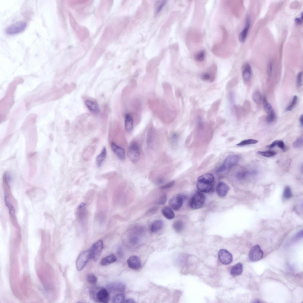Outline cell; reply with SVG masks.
<instances>
[{
  "mask_svg": "<svg viewBox=\"0 0 303 303\" xmlns=\"http://www.w3.org/2000/svg\"><path fill=\"white\" fill-rule=\"evenodd\" d=\"M90 294L96 302L107 303L110 299L109 294L107 290L104 288H94L90 290Z\"/></svg>",
  "mask_w": 303,
  "mask_h": 303,
  "instance_id": "obj_1",
  "label": "cell"
},
{
  "mask_svg": "<svg viewBox=\"0 0 303 303\" xmlns=\"http://www.w3.org/2000/svg\"><path fill=\"white\" fill-rule=\"evenodd\" d=\"M240 157L238 155H230L224 160L223 164L218 168L217 172L221 173H224L236 166L238 163Z\"/></svg>",
  "mask_w": 303,
  "mask_h": 303,
  "instance_id": "obj_2",
  "label": "cell"
},
{
  "mask_svg": "<svg viewBox=\"0 0 303 303\" xmlns=\"http://www.w3.org/2000/svg\"><path fill=\"white\" fill-rule=\"evenodd\" d=\"M103 248V243L101 240L93 244L89 250L90 259L93 261H97L102 252Z\"/></svg>",
  "mask_w": 303,
  "mask_h": 303,
  "instance_id": "obj_3",
  "label": "cell"
},
{
  "mask_svg": "<svg viewBox=\"0 0 303 303\" xmlns=\"http://www.w3.org/2000/svg\"><path fill=\"white\" fill-rule=\"evenodd\" d=\"M205 201V197L204 195L201 192H197L191 199L190 205L193 209H198L202 207Z\"/></svg>",
  "mask_w": 303,
  "mask_h": 303,
  "instance_id": "obj_4",
  "label": "cell"
},
{
  "mask_svg": "<svg viewBox=\"0 0 303 303\" xmlns=\"http://www.w3.org/2000/svg\"><path fill=\"white\" fill-rule=\"evenodd\" d=\"M128 156L130 160L136 163L140 159V152L138 145L135 142L131 144L128 151Z\"/></svg>",
  "mask_w": 303,
  "mask_h": 303,
  "instance_id": "obj_5",
  "label": "cell"
},
{
  "mask_svg": "<svg viewBox=\"0 0 303 303\" xmlns=\"http://www.w3.org/2000/svg\"><path fill=\"white\" fill-rule=\"evenodd\" d=\"M90 259L89 250L84 251L79 256L76 261L77 270L80 271L82 270L87 263Z\"/></svg>",
  "mask_w": 303,
  "mask_h": 303,
  "instance_id": "obj_6",
  "label": "cell"
},
{
  "mask_svg": "<svg viewBox=\"0 0 303 303\" xmlns=\"http://www.w3.org/2000/svg\"><path fill=\"white\" fill-rule=\"evenodd\" d=\"M26 22H20L11 25L6 30L7 33L9 35H14L20 33L24 31L26 28Z\"/></svg>",
  "mask_w": 303,
  "mask_h": 303,
  "instance_id": "obj_7",
  "label": "cell"
},
{
  "mask_svg": "<svg viewBox=\"0 0 303 303\" xmlns=\"http://www.w3.org/2000/svg\"><path fill=\"white\" fill-rule=\"evenodd\" d=\"M263 255V252L260 246L258 245L253 247L251 249L249 255V259L252 261H257L261 259Z\"/></svg>",
  "mask_w": 303,
  "mask_h": 303,
  "instance_id": "obj_8",
  "label": "cell"
},
{
  "mask_svg": "<svg viewBox=\"0 0 303 303\" xmlns=\"http://www.w3.org/2000/svg\"><path fill=\"white\" fill-rule=\"evenodd\" d=\"M213 183L209 181L198 179L197 187L201 192L208 193L212 190Z\"/></svg>",
  "mask_w": 303,
  "mask_h": 303,
  "instance_id": "obj_9",
  "label": "cell"
},
{
  "mask_svg": "<svg viewBox=\"0 0 303 303\" xmlns=\"http://www.w3.org/2000/svg\"><path fill=\"white\" fill-rule=\"evenodd\" d=\"M184 197L180 194L176 195L173 197L170 200L169 204L173 209L177 210L182 206Z\"/></svg>",
  "mask_w": 303,
  "mask_h": 303,
  "instance_id": "obj_10",
  "label": "cell"
},
{
  "mask_svg": "<svg viewBox=\"0 0 303 303\" xmlns=\"http://www.w3.org/2000/svg\"><path fill=\"white\" fill-rule=\"evenodd\" d=\"M218 257L221 262L224 265L230 264L233 260L232 254L227 250L223 249L219 251Z\"/></svg>",
  "mask_w": 303,
  "mask_h": 303,
  "instance_id": "obj_11",
  "label": "cell"
},
{
  "mask_svg": "<svg viewBox=\"0 0 303 303\" xmlns=\"http://www.w3.org/2000/svg\"><path fill=\"white\" fill-rule=\"evenodd\" d=\"M111 147L114 154L121 161L125 160L126 153L124 148L113 142L111 143Z\"/></svg>",
  "mask_w": 303,
  "mask_h": 303,
  "instance_id": "obj_12",
  "label": "cell"
},
{
  "mask_svg": "<svg viewBox=\"0 0 303 303\" xmlns=\"http://www.w3.org/2000/svg\"><path fill=\"white\" fill-rule=\"evenodd\" d=\"M108 290L111 292H123L126 288V285L120 282H115L110 283L107 286Z\"/></svg>",
  "mask_w": 303,
  "mask_h": 303,
  "instance_id": "obj_13",
  "label": "cell"
},
{
  "mask_svg": "<svg viewBox=\"0 0 303 303\" xmlns=\"http://www.w3.org/2000/svg\"><path fill=\"white\" fill-rule=\"evenodd\" d=\"M129 267L134 270H137L141 266L142 263L140 258L137 256L133 255L130 257L127 260Z\"/></svg>",
  "mask_w": 303,
  "mask_h": 303,
  "instance_id": "obj_14",
  "label": "cell"
},
{
  "mask_svg": "<svg viewBox=\"0 0 303 303\" xmlns=\"http://www.w3.org/2000/svg\"><path fill=\"white\" fill-rule=\"evenodd\" d=\"M229 186L226 183L219 182L216 187V192L218 195L221 197H223L227 194L229 189Z\"/></svg>",
  "mask_w": 303,
  "mask_h": 303,
  "instance_id": "obj_15",
  "label": "cell"
},
{
  "mask_svg": "<svg viewBox=\"0 0 303 303\" xmlns=\"http://www.w3.org/2000/svg\"><path fill=\"white\" fill-rule=\"evenodd\" d=\"M85 104L91 113L97 114L99 112V106L95 102L90 100H87L85 101Z\"/></svg>",
  "mask_w": 303,
  "mask_h": 303,
  "instance_id": "obj_16",
  "label": "cell"
},
{
  "mask_svg": "<svg viewBox=\"0 0 303 303\" xmlns=\"http://www.w3.org/2000/svg\"><path fill=\"white\" fill-rule=\"evenodd\" d=\"M107 154V150L106 148L104 147L96 158V163L98 167L100 168L102 166L106 159Z\"/></svg>",
  "mask_w": 303,
  "mask_h": 303,
  "instance_id": "obj_17",
  "label": "cell"
},
{
  "mask_svg": "<svg viewBox=\"0 0 303 303\" xmlns=\"http://www.w3.org/2000/svg\"><path fill=\"white\" fill-rule=\"evenodd\" d=\"M124 124L126 131L128 132H131L133 128L134 121L133 118L130 114H127L126 115Z\"/></svg>",
  "mask_w": 303,
  "mask_h": 303,
  "instance_id": "obj_18",
  "label": "cell"
},
{
  "mask_svg": "<svg viewBox=\"0 0 303 303\" xmlns=\"http://www.w3.org/2000/svg\"><path fill=\"white\" fill-rule=\"evenodd\" d=\"M163 225V222L162 220H156L151 224L150 227V230L153 232H156L162 229Z\"/></svg>",
  "mask_w": 303,
  "mask_h": 303,
  "instance_id": "obj_19",
  "label": "cell"
},
{
  "mask_svg": "<svg viewBox=\"0 0 303 303\" xmlns=\"http://www.w3.org/2000/svg\"><path fill=\"white\" fill-rule=\"evenodd\" d=\"M250 25V21L249 18H248L246 20L245 28L240 33L239 35V40L242 43H244L246 40Z\"/></svg>",
  "mask_w": 303,
  "mask_h": 303,
  "instance_id": "obj_20",
  "label": "cell"
},
{
  "mask_svg": "<svg viewBox=\"0 0 303 303\" xmlns=\"http://www.w3.org/2000/svg\"><path fill=\"white\" fill-rule=\"evenodd\" d=\"M251 69L250 66L247 64L244 66L242 72V77L245 82H249L251 78Z\"/></svg>",
  "mask_w": 303,
  "mask_h": 303,
  "instance_id": "obj_21",
  "label": "cell"
},
{
  "mask_svg": "<svg viewBox=\"0 0 303 303\" xmlns=\"http://www.w3.org/2000/svg\"><path fill=\"white\" fill-rule=\"evenodd\" d=\"M162 213L164 216L168 220H172L175 216V213L172 208L168 206L163 208L162 210Z\"/></svg>",
  "mask_w": 303,
  "mask_h": 303,
  "instance_id": "obj_22",
  "label": "cell"
},
{
  "mask_svg": "<svg viewBox=\"0 0 303 303\" xmlns=\"http://www.w3.org/2000/svg\"><path fill=\"white\" fill-rule=\"evenodd\" d=\"M243 270L242 264L241 263H238L232 267L231 271V274L234 276H237L242 274Z\"/></svg>",
  "mask_w": 303,
  "mask_h": 303,
  "instance_id": "obj_23",
  "label": "cell"
},
{
  "mask_svg": "<svg viewBox=\"0 0 303 303\" xmlns=\"http://www.w3.org/2000/svg\"><path fill=\"white\" fill-rule=\"evenodd\" d=\"M116 256L114 254H112L103 258L101 264L103 265H107L111 264L117 261Z\"/></svg>",
  "mask_w": 303,
  "mask_h": 303,
  "instance_id": "obj_24",
  "label": "cell"
},
{
  "mask_svg": "<svg viewBox=\"0 0 303 303\" xmlns=\"http://www.w3.org/2000/svg\"><path fill=\"white\" fill-rule=\"evenodd\" d=\"M216 74L214 72H210L203 74L201 76V79L205 81L212 82L215 80Z\"/></svg>",
  "mask_w": 303,
  "mask_h": 303,
  "instance_id": "obj_25",
  "label": "cell"
},
{
  "mask_svg": "<svg viewBox=\"0 0 303 303\" xmlns=\"http://www.w3.org/2000/svg\"><path fill=\"white\" fill-rule=\"evenodd\" d=\"M249 176H250L249 171L242 169L237 171L236 174V176L238 179L241 180L244 179Z\"/></svg>",
  "mask_w": 303,
  "mask_h": 303,
  "instance_id": "obj_26",
  "label": "cell"
},
{
  "mask_svg": "<svg viewBox=\"0 0 303 303\" xmlns=\"http://www.w3.org/2000/svg\"><path fill=\"white\" fill-rule=\"evenodd\" d=\"M184 227V224L180 220L176 221L173 224V227L174 230L177 233H180L182 231Z\"/></svg>",
  "mask_w": 303,
  "mask_h": 303,
  "instance_id": "obj_27",
  "label": "cell"
},
{
  "mask_svg": "<svg viewBox=\"0 0 303 303\" xmlns=\"http://www.w3.org/2000/svg\"><path fill=\"white\" fill-rule=\"evenodd\" d=\"M85 205L84 203L81 204L78 209V215L80 219H82L85 217L86 213Z\"/></svg>",
  "mask_w": 303,
  "mask_h": 303,
  "instance_id": "obj_28",
  "label": "cell"
},
{
  "mask_svg": "<svg viewBox=\"0 0 303 303\" xmlns=\"http://www.w3.org/2000/svg\"><path fill=\"white\" fill-rule=\"evenodd\" d=\"M263 101L265 110L268 114L274 112L271 106L268 103L265 97H263Z\"/></svg>",
  "mask_w": 303,
  "mask_h": 303,
  "instance_id": "obj_29",
  "label": "cell"
},
{
  "mask_svg": "<svg viewBox=\"0 0 303 303\" xmlns=\"http://www.w3.org/2000/svg\"><path fill=\"white\" fill-rule=\"evenodd\" d=\"M125 296L122 293H119L116 295L113 298L112 300V302L114 303H120L124 302Z\"/></svg>",
  "mask_w": 303,
  "mask_h": 303,
  "instance_id": "obj_30",
  "label": "cell"
},
{
  "mask_svg": "<svg viewBox=\"0 0 303 303\" xmlns=\"http://www.w3.org/2000/svg\"><path fill=\"white\" fill-rule=\"evenodd\" d=\"M258 142V141L254 139H248L244 140L237 144L238 146H242L249 145L255 144Z\"/></svg>",
  "mask_w": 303,
  "mask_h": 303,
  "instance_id": "obj_31",
  "label": "cell"
},
{
  "mask_svg": "<svg viewBox=\"0 0 303 303\" xmlns=\"http://www.w3.org/2000/svg\"><path fill=\"white\" fill-rule=\"evenodd\" d=\"M303 137H300L294 142L292 146L295 149L300 148L303 146Z\"/></svg>",
  "mask_w": 303,
  "mask_h": 303,
  "instance_id": "obj_32",
  "label": "cell"
},
{
  "mask_svg": "<svg viewBox=\"0 0 303 303\" xmlns=\"http://www.w3.org/2000/svg\"><path fill=\"white\" fill-rule=\"evenodd\" d=\"M257 153L260 155L266 157H272L276 154V152L271 151H258Z\"/></svg>",
  "mask_w": 303,
  "mask_h": 303,
  "instance_id": "obj_33",
  "label": "cell"
},
{
  "mask_svg": "<svg viewBox=\"0 0 303 303\" xmlns=\"http://www.w3.org/2000/svg\"><path fill=\"white\" fill-rule=\"evenodd\" d=\"M167 201V197L165 193H162L156 202V204L158 205H163Z\"/></svg>",
  "mask_w": 303,
  "mask_h": 303,
  "instance_id": "obj_34",
  "label": "cell"
},
{
  "mask_svg": "<svg viewBox=\"0 0 303 303\" xmlns=\"http://www.w3.org/2000/svg\"><path fill=\"white\" fill-rule=\"evenodd\" d=\"M252 98L254 101L257 104L260 103L262 99L260 93L258 92H255L253 94Z\"/></svg>",
  "mask_w": 303,
  "mask_h": 303,
  "instance_id": "obj_35",
  "label": "cell"
},
{
  "mask_svg": "<svg viewBox=\"0 0 303 303\" xmlns=\"http://www.w3.org/2000/svg\"><path fill=\"white\" fill-rule=\"evenodd\" d=\"M88 281L90 283L95 284L97 282V278L96 276L93 274L89 273L87 276Z\"/></svg>",
  "mask_w": 303,
  "mask_h": 303,
  "instance_id": "obj_36",
  "label": "cell"
},
{
  "mask_svg": "<svg viewBox=\"0 0 303 303\" xmlns=\"http://www.w3.org/2000/svg\"><path fill=\"white\" fill-rule=\"evenodd\" d=\"M297 96H294L293 98L291 104L287 108L286 110L287 111H291L293 109L297 103Z\"/></svg>",
  "mask_w": 303,
  "mask_h": 303,
  "instance_id": "obj_37",
  "label": "cell"
},
{
  "mask_svg": "<svg viewBox=\"0 0 303 303\" xmlns=\"http://www.w3.org/2000/svg\"><path fill=\"white\" fill-rule=\"evenodd\" d=\"M175 181L173 180L161 186L160 188L162 189H167L172 187L175 184Z\"/></svg>",
  "mask_w": 303,
  "mask_h": 303,
  "instance_id": "obj_38",
  "label": "cell"
},
{
  "mask_svg": "<svg viewBox=\"0 0 303 303\" xmlns=\"http://www.w3.org/2000/svg\"><path fill=\"white\" fill-rule=\"evenodd\" d=\"M292 195V193L290 188L288 187H286L284 191V197L286 199H289L291 197Z\"/></svg>",
  "mask_w": 303,
  "mask_h": 303,
  "instance_id": "obj_39",
  "label": "cell"
},
{
  "mask_svg": "<svg viewBox=\"0 0 303 303\" xmlns=\"http://www.w3.org/2000/svg\"><path fill=\"white\" fill-rule=\"evenodd\" d=\"M276 115L275 112L268 114L266 118V121L268 123L273 122L275 119Z\"/></svg>",
  "mask_w": 303,
  "mask_h": 303,
  "instance_id": "obj_40",
  "label": "cell"
},
{
  "mask_svg": "<svg viewBox=\"0 0 303 303\" xmlns=\"http://www.w3.org/2000/svg\"><path fill=\"white\" fill-rule=\"evenodd\" d=\"M302 73L299 72L297 74L296 78V83L297 86L300 87L302 85Z\"/></svg>",
  "mask_w": 303,
  "mask_h": 303,
  "instance_id": "obj_41",
  "label": "cell"
},
{
  "mask_svg": "<svg viewBox=\"0 0 303 303\" xmlns=\"http://www.w3.org/2000/svg\"><path fill=\"white\" fill-rule=\"evenodd\" d=\"M205 56V52L203 51H202L196 55V59L199 61H202L204 60Z\"/></svg>",
  "mask_w": 303,
  "mask_h": 303,
  "instance_id": "obj_42",
  "label": "cell"
},
{
  "mask_svg": "<svg viewBox=\"0 0 303 303\" xmlns=\"http://www.w3.org/2000/svg\"><path fill=\"white\" fill-rule=\"evenodd\" d=\"M158 210V208L156 207H154L150 209L147 212V214L150 215L155 213Z\"/></svg>",
  "mask_w": 303,
  "mask_h": 303,
  "instance_id": "obj_43",
  "label": "cell"
},
{
  "mask_svg": "<svg viewBox=\"0 0 303 303\" xmlns=\"http://www.w3.org/2000/svg\"><path fill=\"white\" fill-rule=\"evenodd\" d=\"M277 145L280 149L283 151H285L286 150V146L284 142L282 141H278Z\"/></svg>",
  "mask_w": 303,
  "mask_h": 303,
  "instance_id": "obj_44",
  "label": "cell"
},
{
  "mask_svg": "<svg viewBox=\"0 0 303 303\" xmlns=\"http://www.w3.org/2000/svg\"><path fill=\"white\" fill-rule=\"evenodd\" d=\"M178 136L177 134L174 133L172 135L171 137V140L173 143H175L177 142Z\"/></svg>",
  "mask_w": 303,
  "mask_h": 303,
  "instance_id": "obj_45",
  "label": "cell"
},
{
  "mask_svg": "<svg viewBox=\"0 0 303 303\" xmlns=\"http://www.w3.org/2000/svg\"><path fill=\"white\" fill-rule=\"evenodd\" d=\"M303 15L302 13L300 18H297L295 19V22L296 24L300 25L302 23Z\"/></svg>",
  "mask_w": 303,
  "mask_h": 303,
  "instance_id": "obj_46",
  "label": "cell"
},
{
  "mask_svg": "<svg viewBox=\"0 0 303 303\" xmlns=\"http://www.w3.org/2000/svg\"><path fill=\"white\" fill-rule=\"evenodd\" d=\"M278 140H276L274 141L270 145L268 146V147L270 148H274L276 145H277Z\"/></svg>",
  "mask_w": 303,
  "mask_h": 303,
  "instance_id": "obj_47",
  "label": "cell"
},
{
  "mask_svg": "<svg viewBox=\"0 0 303 303\" xmlns=\"http://www.w3.org/2000/svg\"><path fill=\"white\" fill-rule=\"evenodd\" d=\"M124 302L129 303H135L136 302L135 300L133 299L129 298L125 300Z\"/></svg>",
  "mask_w": 303,
  "mask_h": 303,
  "instance_id": "obj_48",
  "label": "cell"
},
{
  "mask_svg": "<svg viewBox=\"0 0 303 303\" xmlns=\"http://www.w3.org/2000/svg\"><path fill=\"white\" fill-rule=\"evenodd\" d=\"M272 70V65L271 64H270V65L269 70L268 71V75L269 77H270L271 75Z\"/></svg>",
  "mask_w": 303,
  "mask_h": 303,
  "instance_id": "obj_49",
  "label": "cell"
},
{
  "mask_svg": "<svg viewBox=\"0 0 303 303\" xmlns=\"http://www.w3.org/2000/svg\"><path fill=\"white\" fill-rule=\"evenodd\" d=\"M164 179L163 178H161L158 179L157 180V183L158 184H161L164 183Z\"/></svg>",
  "mask_w": 303,
  "mask_h": 303,
  "instance_id": "obj_50",
  "label": "cell"
},
{
  "mask_svg": "<svg viewBox=\"0 0 303 303\" xmlns=\"http://www.w3.org/2000/svg\"><path fill=\"white\" fill-rule=\"evenodd\" d=\"M299 122L301 126L302 127L303 125V115H302L300 116L299 118Z\"/></svg>",
  "mask_w": 303,
  "mask_h": 303,
  "instance_id": "obj_51",
  "label": "cell"
}]
</instances>
